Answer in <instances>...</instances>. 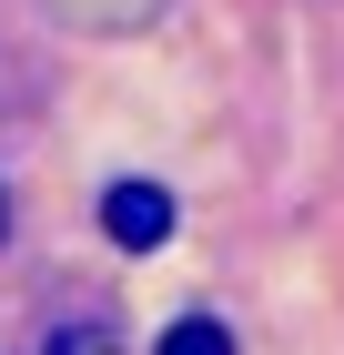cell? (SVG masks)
Listing matches in <instances>:
<instances>
[{"label":"cell","instance_id":"cell-1","mask_svg":"<svg viewBox=\"0 0 344 355\" xmlns=\"http://www.w3.org/2000/svg\"><path fill=\"white\" fill-rule=\"evenodd\" d=\"M102 234H111L122 254L172 244V193H162V183H111V193H102Z\"/></svg>","mask_w":344,"mask_h":355},{"label":"cell","instance_id":"cell-2","mask_svg":"<svg viewBox=\"0 0 344 355\" xmlns=\"http://www.w3.org/2000/svg\"><path fill=\"white\" fill-rule=\"evenodd\" d=\"M152 355H233V335H223V315H183Z\"/></svg>","mask_w":344,"mask_h":355},{"label":"cell","instance_id":"cell-3","mask_svg":"<svg viewBox=\"0 0 344 355\" xmlns=\"http://www.w3.org/2000/svg\"><path fill=\"white\" fill-rule=\"evenodd\" d=\"M0 223H10V203H0Z\"/></svg>","mask_w":344,"mask_h":355}]
</instances>
